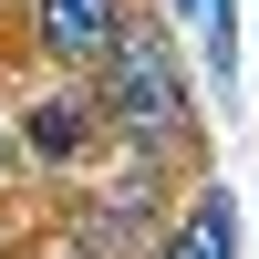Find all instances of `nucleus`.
Listing matches in <instances>:
<instances>
[{"label": "nucleus", "instance_id": "obj_1", "mask_svg": "<svg viewBox=\"0 0 259 259\" xmlns=\"http://www.w3.org/2000/svg\"><path fill=\"white\" fill-rule=\"evenodd\" d=\"M83 104H94L104 145H124V156H197V94H187V62H177V41H166V21L145 0L104 41Z\"/></svg>", "mask_w": 259, "mask_h": 259}, {"label": "nucleus", "instance_id": "obj_2", "mask_svg": "<svg viewBox=\"0 0 259 259\" xmlns=\"http://www.w3.org/2000/svg\"><path fill=\"white\" fill-rule=\"evenodd\" d=\"M11 11H21V31H31V52H41V62L94 73L104 41L124 31V11H135V0H11Z\"/></svg>", "mask_w": 259, "mask_h": 259}, {"label": "nucleus", "instance_id": "obj_3", "mask_svg": "<svg viewBox=\"0 0 259 259\" xmlns=\"http://www.w3.org/2000/svg\"><path fill=\"white\" fill-rule=\"evenodd\" d=\"M94 145H104V124H94V104H83V94H41V104H31V124H21V145H11V156H31L41 177H94Z\"/></svg>", "mask_w": 259, "mask_h": 259}, {"label": "nucleus", "instance_id": "obj_4", "mask_svg": "<svg viewBox=\"0 0 259 259\" xmlns=\"http://www.w3.org/2000/svg\"><path fill=\"white\" fill-rule=\"evenodd\" d=\"M145 259H239V207L207 187V197H187L177 218L145 239Z\"/></svg>", "mask_w": 259, "mask_h": 259}, {"label": "nucleus", "instance_id": "obj_5", "mask_svg": "<svg viewBox=\"0 0 259 259\" xmlns=\"http://www.w3.org/2000/svg\"><path fill=\"white\" fill-rule=\"evenodd\" d=\"M11 228H21V218H11V197H0V259H11Z\"/></svg>", "mask_w": 259, "mask_h": 259}, {"label": "nucleus", "instance_id": "obj_6", "mask_svg": "<svg viewBox=\"0 0 259 259\" xmlns=\"http://www.w3.org/2000/svg\"><path fill=\"white\" fill-rule=\"evenodd\" d=\"M11 166H21V156H11V135H0V177H11Z\"/></svg>", "mask_w": 259, "mask_h": 259}, {"label": "nucleus", "instance_id": "obj_7", "mask_svg": "<svg viewBox=\"0 0 259 259\" xmlns=\"http://www.w3.org/2000/svg\"><path fill=\"white\" fill-rule=\"evenodd\" d=\"M177 11H197V0H177Z\"/></svg>", "mask_w": 259, "mask_h": 259}]
</instances>
